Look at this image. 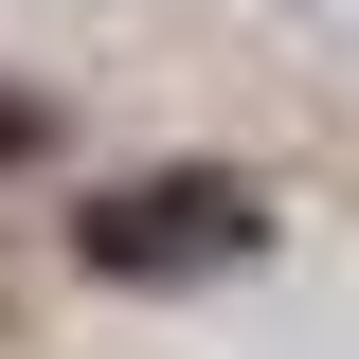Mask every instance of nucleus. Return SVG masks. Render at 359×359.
<instances>
[{
	"label": "nucleus",
	"instance_id": "1",
	"mask_svg": "<svg viewBox=\"0 0 359 359\" xmlns=\"http://www.w3.org/2000/svg\"><path fill=\"white\" fill-rule=\"evenodd\" d=\"M233 233H252V198H233V180H162V198H108V216H90V252H108V269H162V252H233Z\"/></svg>",
	"mask_w": 359,
	"mask_h": 359
}]
</instances>
